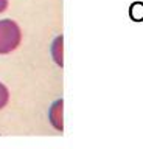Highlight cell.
Listing matches in <instances>:
<instances>
[{"instance_id": "cell-1", "label": "cell", "mask_w": 143, "mask_h": 149, "mask_svg": "<svg viewBox=\"0 0 143 149\" xmlns=\"http://www.w3.org/2000/svg\"><path fill=\"white\" fill-rule=\"evenodd\" d=\"M22 42L20 26L11 19L0 20V54H8L14 51Z\"/></svg>"}, {"instance_id": "cell-2", "label": "cell", "mask_w": 143, "mask_h": 149, "mask_svg": "<svg viewBox=\"0 0 143 149\" xmlns=\"http://www.w3.org/2000/svg\"><path fill=\"white\" fill-rule=\"evenodd\" d=\"M62 109H64V101L62 100H58L54 101L52 107H50V112H48V118H50V123L56 130H62L64 129V115H62Z\"/></svg>"}, {"instance_id": "cell-5", "label": "cell", "mask_w": 143, "mask_h": 149, "mask_svg": "<svg viewBox=\"0 0 143 149\" xmlns=\"http://www.w3.org/2000/svg\"><path fill=\"white\" fill-rule=\"evenodd\" d=\"M8 101H10V92H8V87L3 82H0V110L8 104Z\"/></svg>"}, {"instance_id": "cell-3", "label": "cell", "mask_w": 143, "mask_h": 149, "mask_svg": "<svg viewBox=\"0 0 143 149\" xmlns=\"http://www.w3.org/2000/svg\"><path fill=\"white\" fill-rule=\"evenodd\" d=\"M52 58L58 67L64 65V36L59 34L52 44Z\"/></svg>"}, {"instance_id": "cell-4", "label": "cell", "mask_w": 143, "mask_h": 149, "mask_svg": "<svg viewBox=\"0 0 143 149\" xmlns=\"http://www.w3.org/2000/svg\"><path fill=\"white\" fill-rule=\"evenodd\" d=\"M129 17L134 22H143V2H134L129 6Z\"/></svg>"}, {"instance_id": "cell-6", "label": "cell", "mask_w": 143, "mask_h": 149, "mask_svg": "<svg viewBox=\"0 0 143 149\" xmlns=\"http://www.w3.org/2000/svg\"><path fill=\"white\" fill-rule=\"evenodd\" d=\"M8 8V0H0V13H3Z\"/></svg>"}]
</instances>
